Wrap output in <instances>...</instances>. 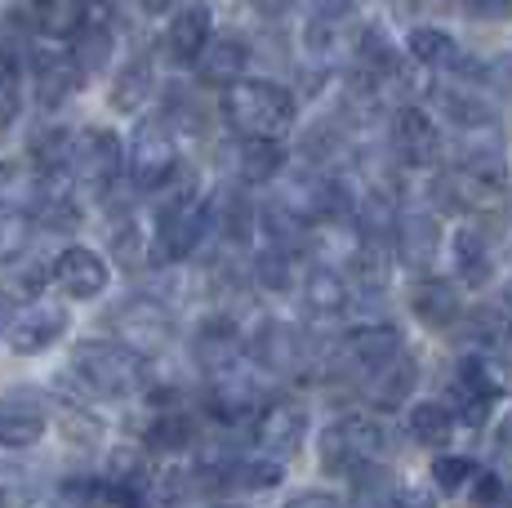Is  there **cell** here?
I'll return each instance as SVG.
<instances>
[{
    "mask_svg": "<svg viewBox=\"0 0 512 508\" xmlns=\"http://www.w3.org/2000/svg\"><path fill=\"white\" fill-rule=\"evenodd\" d=\"M299 99L285 90L281 81H263V76H245L223 94V121L232 125L241 139H281L294 125Z\"/></svg>",
    "mask_w": 512,
    "mask_h": 508,
    "instance_id": "cell-1",
    "label": "cell"
},
{
    "mask_svg": "<svg viewBox=\"0 0 512 508\" xmlns=\"http://www.w3.org/2000/svg\"><path fill=\"white\" fill-rule=\"evenodd\" d=\"M72 375L81 379L94 397H107V402L134 397L147 384L143 357L134 353V348H125L121 339H85V344H76Z\"/></svg>",
    "mask_w": 512,
    "mask_h": 508,
    "instance_id": "cell-2",
    "label": "cell"
},
{
    "mask_svg": "<svg viewBox=\"0 0 512 508\" xmlns=\"http://www.w3.org/2000/svg\"><path fill=\"white\" fill-rule=\"evenodd\" d=\"M317 451H321V468L326 473L352 477L357 468L379 464V455L388 451V433L366 415H348V419H334L326 433H321Z\"/></svg>",
    "mask_w": 512,
    "mask_h": 508,
    "instance_id": "cell-3",
    "label": "cell"
},
{
    "mask_svg": "<svg viewBox=\"0 0 512 508\" xmlns=\"http://www.w3.org/2000/svg\"><path fill=\"white\" fill-rule=\"evenodd\" d=\"M214 232V205L192 197L179 205H161L156 210V237H152V259L156 263H183L205 246Z\"/></svg>",
    "mask_w": 512,
    "mask_h": 508,
    "instance_id": "cell-4",
    "label": "cell"
},
{
    "mask_svg": "<svg viewBox=\"0 0 512 508\" xmlns=\"http://www.w3.org/2000/svg\"><path fill=\"white\" fill-rule=\"evenodd\" d=\"M174 125L165 116H143L134 125L130 143H125V174L139 192H152L165 174L179 165V143H174Z\"/></svg>",
    "mask_w": 512,
    "mask_h": 508,
    "instance_id": "cell-5",
    "label": "cell"
},
{
    "mask_svg": "<svg viewBox=\"0 0 512 508\" xmlns=\"http://www.w3.org/2000/svg\"><path fill=\"white\" fill-rule=\"evenodd\" d=\"M112 335L139 357H156L174 339V312L152 295H130L112 308Z\"/></svg>",
    "mask_w": 512,
    "mask_h": 508,
    "instance_id": "cell-6",
    "label": "cell"
},
{
    "mask_svg": "<svg viewBox=\"0 0 512 508\" xmlns=\"http://www.w3.org/2000/svg\"><path fill=\"white\" fill-rule=\"evenodd\" d=\"M125 174V143L116 130H81L72 148V179L98 197H112Z\"/></svg>",
    "mask_w": 512,
    "mask_h": 508,
    "instance_id": "cell-7",
    "label": "cell"
},
{
    "mask_svg": "<svg viewBox=\"0 0 512 508\" xmlns=\"http://www.w3.org/2000/svg\"><path fill=\"white\" fill-rule=\"evenodd\" d=\"M250 357L263 375H277V379H299L312 370L308 339H303V330L290 326V321H263L250 335Z\"/></svg>",
    "mask_w": 512,
    "mask_h": 508,
    "instance_id": "cell-8",
    "label": "cell"
},
{
    "mask_svg": "<svg viewBox=\"0 0 512 508\" xmlns=\"http://www.w3.org/2000/svg\"><path fill=\"white\" fill-rule=\"evenodd\" d=\"M388 143H392V156L410 170H423V165H437L441 161V130L423 107L415 103H401L388 121Z\"/></svg>",
    "mask_w": 512,
    "mask_h": 508,
    "instance_id": "cell-9",
    "label": "cell"
},
{
    "mask_svg": "<svg viewBox=\"0 0 512 508\" xmlns=\"http://www.w3.org/2000/svg\"><path fill=\"white\" fill-rule=\"evenodd\" d=\"M254 442L272 459L299 455L303 442H308V410L294 402V397H272V402H263V410L254 415Z\"/></svg>",
    "mask_w": 512,
    "mask_h": 508,
    "instance_id": "cell-10",
    "label": "cell"
},
{
    "mask_svg": "<svg viewBox=\"0 0 512 508\" xmlns=\"http://www.w3.org/2000/svg\"><path fill=\"white\" fill-rule=\"evenodd\" d=\"M432 201L446 214H481L504 201V183L481 179L468 165H450V170H441L437 179H432Z\"/></svg>",
    "mask_w": 512,
    "mask_h": 508,
    "instance_id": "cell-11",
    "label": "cell"
},
{
    "mask_svg": "<svg viewBox=\"0 0 512 508\" xmlns=\"http://www.w3.org/2000/svg\"><path fill=\"white\" fill-rule=\"evenodd\" d=\"M245 339H241V326H236L232 317H205L201 321V330L192 335V357H196V366L205 370V379H214V375H228V370H236L245 361Z\"/></svg>",
    "mask_w": 512,
    "mask_h": 508,
    "instance_id": "cell-12",
    "label": "cell"
},
{
    "mask_svg": "<svg viewBox=\"0 0 512 508\" xmlns=\"http://www.w3.org/2000/svg\"><path fill=\"white\" fill-rule=\"evenodd\" d=\"M49 272H54V286L63 290L67 299H76V304H85V299H98L107 290V281H112V272H107V259L98 250H85V246L58 250L54 263H49Z\"/></svg>",
    "mask_w": 512,
    "mask_h": 508,
    "instance_id": "cell-13",
    "label": "cell"
},
{
    "mask_svg": "<svg viewBox=\"0 0 512 508\" xmlns=\"http://www.w3.org/2000/svg\"><path fill=\"white\" fill-rule=\"evenodd\" d=\"M210 41H214V9L187 0L179 14L170 18V27H165L161 54L170 58L174 67H196V58L205 54V45H210Z\"/></svg>",
    "mask_w": 512,
    "mask_h": 508,
    "instance_id": "cell-14",
    "label": "cell"
},
{
    "mask_svg": "<svg viewBox=\"0 0 512 508\" xmlns=\"http://www.w3.org/2000/svg\"><path fill=\"white\" fill-rule=\"evenodd\" d=\"M254 63V50L245 36H232V32H214V41L205 45V54L196 58V81L205 85V90H223L228 94L232 85L245 81V72H250Z\"/></svg>",
    "mask_w": 512,
    "mask_h": 508,
    "instance_id": "cell-15",
    "label": "cell"
},
{
    "mask_svg": "<svg viewBox=\"0 0 512 508\" xmlns=\"http://www.w3.org/2000/svg\"><path fill=\"white\" fill-rule=\"evenodd\" d=\"M401 353H406V339H401V330L392 326V321H370V326H357L339 339V361L357 366L361 375L388 366V361Z\"/></svg>",
    "mask_w": 512,
    "mask_h": 508,
    "instance_id": "cell-16",
    "label": "cell"
},
{
    "mask_svg": "<svg viewBox=\"0 0 512 508\" xmlns=\"http://www.w3.org/2000/svg\"><path fill=\"white\" fill-rule=\"evenodd\" d=\"M63 335H67V312L58 304H32V308L14 312V321H9V330H5L9 348H14L18 357H41Z\"/></svg>",
    "mask_w": 512,
    "mask_h": 508,
    "instance_id": "cell-17",
    "label": "cell"
},
{
    "mask_svg": "<svg viewBox=\"0 0 512 508\" xmlns=\"http://www.w3.org/2000/svg\"><path fill=\"white\" fill-rule=\"evenodd\" d=\"M205 406H210V415L223 419V424H241V419H254L263 410V388L254 384L250 370L236 366V370H228V375L210 379Z\"/></svg>",
    "mask_w": 512,
    "mask_h": 508,
    "instance_id": "cell-18",
    "label": "cell"
},
{
    "mask_svg": "<svg viewBox=\"0 0 512 508\" xmlns=\"http://www.w3.org/2000/svg\"><path fill=\"white\" fill-rule=\"evenodd\" d=\"M392 250H397V259L406 263L410 272H428L432 259H437V250H441L437 214H428V210L397 214V228H392Z\"/></svg>",
    "mask_w": 512,
    "mask_h": 508,
    "instance_id": "cell-19",
    "label": "cell"
},
{
    "mask_svg": "<svg viewBox=\"0 0 512 508\" xmlns=\"http://www.w3.org/2000/svg\"><path fill=\"white\" fill-rule=\"evenodd\" d=\"M81 67H76L72 50H49V54H32V94L45 112H58L76 90H81Z\"/></svg>",
    "mask_w": 512,
    "mask_h": 508,
    "instance_id": "cell-20",
    "label": "cell"
},
{
    "mask_svg": "<svg viewBox=\"0 0 512 508\" xmlns=\"http://www.w3.org/2000/svg\"><path fill=\"white\" fill-rule=\"evenodd\" d=\"M432 99H437V112L446 116L459 134L495 130V103L481 94V85L450 81V85H437V90H432Z\"/></svg>",
    "mask_w": 512,
    "mask_h": 508,
    "instance_id": "cell-21",
    "label": "cell"
},
{
    "mask_svg": "<svg viewBox=\"0 0 512 508\" xmlns=\"http://www.w3.org/2000/svg\"><path fill=\"white\" fill-rule=\"evenodd\" d=\"M410 308L428 330H450L464 321V295H459L455 281L446 277H423L415 290H410Z\"/></svg>",
    "mask_w": 512,
    "mask_h": 508,
    "instance_id": "cell-22",
    "label": "cell"
},
{
    "mask_svg": "<svg viewBox=\"0 0 512 508\" xmlns=\"http://www.w3.org/2000/svg\"><path fill=\"white\" fill-rule=\"evenodd\" d=\"M232 174L250 188L277 183L285 174V148L281 139H236L232 148Z\"/></svg>",
    "mask_w": 512,
    "mask_h": 508,
    "instance_id": "cell-23",
    "label": "cell"
},
{
    "mask_svg": "<svg viewBox=\"0 0 512 508\" xmlns=\"http://www.w3.org/2000/svg\"><path fill=\"white\" fill-rule=\"evenodd\" d=\"M210 205H214V232H219L223 246H228V250L250 246L254 228H259V205L245 197L241 188H223Z\"/></svg>",
    "mask_w": 512,
    "mask_h": 508,
    "instance_id": "cell-24",
    "label": "cell"
},
{
    "mask_svg": "<svg viewBox=\"0 0 512 508\" xmlns=\"http://www.w3.org/2000/svg\"><path fill=\"white\" fill-rule=\"evenodd\" d=\"M415 384H419V361L410 353H401V357H392L388 366L370 370L361 393H366L379 410H397V406H406V397L415 393Z\"/></svg>",
    "mask_w": 512,
    "mask_h": 508,
    "instance_id": "cell-25",
    "label": "cell"
},
{
    "mask_svg": "<svg viewBox=\"0 0 512 508\" xmlns=\"http://www.w3.org/2000/svg\"><path fill=\"white\" fill-rule=\"evenodd\" d=\"M45 437V410L27 397H0V451H27Z\"/></svg>",
    "mask_w": 512,
    "mask_h": 508,
    "instance_id": "cell-26",
    "label": "cell"
},
{
    "mask_svg": "<svg viewBox=\"0 0 512 508\" xmlns=\"http://www.w3.org/2000/svg\"><path fill=\"white\" fill-rule=\"evenodd\" d=\"M201 437V424L187 410H161L143 433V451L147 455H187Z\"/></svg>",
    "mask_w": 512,
    "mask_h": 508,
    "instance_id": "cell-27",
    "label": "cell"
},
{
    "mask_svg": "<svg viewBox=\"0 0 512 508\" xmlns=\"http://www.w3.org/2000/svg\"><path fill=\"white\" fill-rule=\"evenodd\" d=\"M152 90H156V67H152V54H134L130 63H125L121 72H116L112 90H107V103H112L116 112L134 116V112H143V103L152 99Z\"/></svg>",
    "mask_w": 512,
    "mask_h": 508,
    "instance_id": "cell-28",
    "label": "cell"
},
{
    "mask_svg": "<svg viewBox=\"0 0 512 508\" xmlns=\"http://www.w3.org/2000/svg\"><path fill=\"white\" fill-rule=\"evenodd\" d=\"M348 299H352V286L343 281L339 268L317 263V268L303 277V308H308L312 317H339V312L348 308Z\"/></svg>",
    "mask_w": 512,
    "mask_h": 508,
    "instance_id": "cell-29",
    "label": "cell"
},
{
    "mask_svg": "<svg viewBox=\"0 0 512 508\" xmlns=\"http://www.w3.org/2000/svg\"><path fill=\"white\" fill-rule=\"evenodd\" d=\"M112 50H116V32H112L107 18H90V23L72 36V58H76V67H81L85 81H94V76L107 72Z\"/></svg>",
    "mask_w": 512,
    "mask_h": 508,
    "instance_id": "cell-30",
    "label": "cell"
},
{
    "mask_svg": "<svg viewBox=\"0 0 512 508\" xmlns=\"http://www.w3.org/2000/svg\"><path fill=\"white\" fill-rule=\"evenodd\" d=\"M406 54L415 58V63H423V67H441V72H455V67L464 63V45H459L450 32H441V27H428V23L410 27Z\"/></svg>",
    "mask_w": 512,
    "mask_h": 508,
    "instance_id": "cell-31",
    "label": "cell"
},
{
    "mask_svg": "<svg viewBox=\"0 0 512 508\" xmlns=\"http://www.w3.org/2000/svg\"><path fill=\"white\" fill-rule=\"evenodd\" d=\"M281 477H285V468H281V459H272V455H250V459H236V464L219 468L223 491H245V495L277 491Z\"/></svg>",
    "mask_w": 512,
    "mask_h": 508,
    "instance_id": "cell-32",
    "label": "cell"
},
{
    "mask_svg": "<svg viewBox=\"0 0 512 508\" xmlns=\"http://www.w3.org/2000/svg\"><path fill=\"white\" fill-rule=\"evenodd\" d=\"M455 272L464 286H486L495 272V250L481 228H459L455 232Z\"/></svg>",
    "mask_w": 512,
    "mask_h": 508,
    "instance_id": "cell-33",
    "label": "cell"
},
{
    "mask_svg": "<svg viewBox=\"0 0 512 508\" xmlns=\"http://www.w3.org/2000/svg\"><path fill=\"white\" fill-rule=\"evenodd\" d=\"M299 156L303 165H312V170H330L334 161H343L348 156V130H343V121H312V130L299 139Z\"/></svg>",
    "mask_w": 512,
    "mask_h": 508,
    "instance_id": "cell-34",
    "label": "cell"
},
{
    "mask_svg": "<svg viewBox=\"0 0 512 508\" xmlns=\"http://www.w3.org/2000/svg\"><path fill=\"white\" fill-rule=\"evenodd\" d=\"M455 375L468 379V384H477L481 393H490L495 402H499L504 393H512V366H508V361L499 357V353H490V348H477V353L459 357Z\"/></svg>",
    "mask_w": 512,
    "mask_h": 508,
    "instance_id": "cell-35",
    "label": "cell"
},
{
    "mask_svg": "<svg viewBox=\"0 0 512 508\" xmlns=\"http://www.w3.org/2000/svg\"><path fill=\"white\" fill-rule=\"evenodd\" d=\"M406 424H410V437H415L419 446H428V451H446L450 437H455V428H459V419H455V410L441 406V402H419V406H410Z\"/></svg>",
    "mask_w": 512,
    "mask_h": 508,
    "instance_id": "cell-36",
    "label": "cell"
},
{
    "mask_svg": "<svg viewBox=\"0 0 512 508\" xmlns=\"http://www.w3.org/2000/svg\"><path fill=\"white\" fill-rule=\"evenodd\" d=\"M294 259L299 254L294 250H281V246H263L254 254L250 263V277L259 290H268V295H285V290H294V277H299V268H294Z\"/></svg>",
    "mask_w": 512,
    "mask_h": 508,
    "instance_id": "cell-37",
    "label": "cell"
},
{
    "mask_svg": "<svg viewBox=\"0 0 512 508\" xmlns=\"http://www.w3.org/2000/svg\"><path fill=\"white\" fill-rule=\"evenodd\" d=\"M352 486H357V504L361 508H388L392 495L401 491V482L388 473L383 464H366L352 473Z\"/></svg>",
    "mask_w": 512,
    "mask_h": 508,
    "instance_id": "cell-38",
    "label": "cell"
},
{
    "mask_svg": "<svg viewBox=\"0 0 512 508\" xmlns=\"http://www.w3.org/2000/svg\"><path fill=\"white\" fill-rule=\"evenodd\" d=\"M147 197H152L156 210H161V205H179V201L201 197V179H196V165H192V161H183V156H179V165H174V170L165 174V179L156 183V188L147 192Z\"/></svg>",
    "mask_w": 512,
    "mask_h": 508,
    "instance_id": "cell-39",
    "label": "cell"
},
{
    "mask_svg": "<svg viewBox=\"0 0 512 508\" xmlns=\"http://www.w3.org/2000/svg\"><path fill=\"white\" fill-rule=\"evenodd\" d=\"M147 241H143V232H139V223L125 214V219H116L112 223V259L121 263L125 272H139L143 263H147Z\"/></svg>",
    "mask_w": 512,
    "mask_h": 508,
    "instance_id": "cell-40",
    "label": "cell"
},
{
    "mask_svg": "<svg viewBox=\"0 0 512 508\" xmlns=\"http://www.w3.org/2000/svg\"><path fill=\"white\" fill-rule=\"evenodd\" d=\"M36 219H27V210H0V263H18L32 246Z\"/></svg>",
    "mask_w": 512,
    "mask_h": 508,
    "instance_id": "cell-41",
    "label": "cell"
},
{
    "mask_svg": "<svg viewBox=\"0 0 512 508\" xmlns=\"http://www.w3.org/2000/svg\"><path fill=\"white\" fill-rule=\"evenodd\" d=\"M490 406H495V397L481 393L477 384H468V379L455 375V384H450V410H455V419H464V424L477 428L481 419L490 415Z\"/></svg>",
    "mask_w": 512,
    "mask_h": 508,
    "instance_id": "cell-42",
    "label": "cell"
},
{
    "mask_svg": "<svg viewBox=\"0 0 512 508\" xmlns=\"http://www.w3.org/2000/svg\"><path fill=\"white\" fill-rule=\"evenodd\" d=\"M165 121L174 125V130H187V134H201V94L196 90H183V85H174L170 94H165Z\"/></svg>",
    "mask_w": 512,
    "mask_h": 508,
    "instance_id": "cell-43",
    "label": "cell"
},
{
    "mask_svg": "<svg viewBox=\"0 0 512 508\" xmlns=\"http://www.w3.org/2000/svg\"><path fill=\"white\" fill-rule=\"evenodd\" d=\"M477 477L481 473L468 455H437L432 459V482H437V491H468Z\"/></svg>",
    "mask_w": 512,
    "mask_h": 508,
    "instance_id": "cell-44",
    "label": "cell"
},
{
    "mask_svg": "<svg viewBox=\"0 0 512 508\" xmlns=\"http://www.w3.org/2000/svg\"><path fill=\"white\" fill-rule=\"evenodd\" d=\"M18 107H23V63L0 58V130L18 121Z\"/></svg>",
    "mask_w": 512,
    "mask_h": 508,
    "instance_id": "cell-45",
    "label": "cell"
},
{
    "mask_svg": "<svg viewBox=\"0 0 512 508\" xmlns=\"http://www.w3.org/2000/svg\"><path fill=\"white\" fill-rule=\"evenodd\" d=\"M63 433L72 437V442H81V446L98 442V424L94 419H85V415H63Z\"/></svg>",
    "mask_w": 512,
    "mask_h": 508,
    "instance_id": "cell-46",
    "label": "cell"
},
{
    "mask_svg": "<svg viewBox=\"0 0 512 508\" xmlns=\"http://www.w3.org/2000/svg\"><path fill=\"white\" fill-rule=\"evenodd\" d=\"M388 508H437V500H432L428 491H419V486H401Z\"/></svg>",
    "mask_w": 512,
    "mask_h": 508,
    "instance_id": "cell-47",
    "label": "cell"
},
{
    "mask_svg": "<svg viewBox=\"0 0 512 508\" xmlns=\"http://www.w3.org/2000/svg\"><path fill=\"white\" fill-rule=\"evenodd\" d=\"M464 9L472 18H508L512 0H464Z\"/></svg>",
    "mask_w": 512,
    "mask_h": 508,
    "instance_id": "cell-48",
    "label": "cell"
},
{
    "mask_svg": "<svg viewBox=\"0 0 512 508\" xmlns=\"http://www.w3.org/2000/svg\"><path fill=\"white\" fill-rule=\"evenodd\" d=\"M285 508H343L339 495H326V491H303V495H294Z\"/></svg>",
    "mask_w": 512,
    "mask_h": 508,
    "instance_id": "cell-49",
    "label": "cell"
},
{
    "mask_svg": "<svg viewBox=\"0 0 512 508\" xmlns=\"http://www.w3.org/2000/svg\"><path fill=\"white\" fill-rule=\"evenodd\" d=\"M187 0H139L143 14H179Z\"/></svg>",
    "mask_w": 512,
    "mask_h": 508,
    "instance_id": "cell-50",
    "label": "cell"
},
{
    "mask_svg": "<svg viewBox=\"0 0 512 508\" xmlns=\"http://www.w3.org/2000/svg\"><path fill=\"white\" fill-rule=\"evenodd\" d=\"M290 5L294 0H254V9H259L263 18H285L290 14Z\"/></svg>",
    "mask_w": 512,
    "mask_h": 508,
    "instance_id": "cell-51",
    "label": "cell"
},
{
    "mask_svg": "<svg viewBox=\"0 0 512 508\" xmlns=\"http://www.w3.org/2000/svg\"><path fill=\"white\" fill-rule=\"evenodd\" d=\"M312 9L317 14H343V9H352V0H312Z\"/></svg>",
    "mask_w": 512,
    "mask_h": 508,
    "instance_id": "cell-52",
    "label": "cell"
},
{
    "mask_svg": "<svg viewBox=\"0 0 512 508\" xmlns=\"http://www.w3.org/2000/svg\"><path fill=\"white\" fill-rule=\"evenodd\" d=\"M495 437H499V446H504V451L512 455V410H508L504 419H499V433H495Z\"/></svg>",
    "mask_w": 512,
    "mask_h": 508,
    "instance_id": "cell-53",
    "label": "cell"
},
{
    "mask_svg": "<svg viewBox=\"0 0 512 508\" xmlns=\"http://www.w3.org/2000/svg\"><path fill=\"white\" fill-rule=\"evenodd\" d=\"M419 9H450V5H464V0H415Z\"/></svg>",
    "mask_w": 512,
    "mask_h": 508,
    "instance_id": "cell-54",
    "label": "cell"
},
{
    "mask_svg": "<svg viewBox=\"0 0 512 508\" xmlns=\"http://www.w3.org/2000/svg\"><path fill=\"white\" fill-rule=\"evenodd\" d=\"M495 72H499V76H504V85H512V54H508V58H504V63H499V67H495Z\"/></svg>",
    "mask_w": 512,
    "mask_h": 508,
    "instance_id": "cell-55",
    "label": "cell"
},
{
    "mask_svg": "<svg viewBox=\"0 0 512 508\" xmlns=\"http://www.w3.org/2000/svg\"><path fill=\"white\" fill-rule=\"evenodd\" d=\"M0 508H9V486L0 482Z\"/></svg>",
    "mask_w": 512,
    "mask_h": 508,
    "instance_id": "cell-56",
    "label": "cell"
},
{
    "mask_svg": "<svg viewBox=\"0 0 512 508\" xmlns=\"http://www.w3.org/2000/svg\"><path fill=\"white\" fill-rule=\"evenodd\" d=\"M508 344H512V335H508Z\"/></svg>",
    "mask_w": 512,
    "mask_h": 508,
    "instance_id": "cell-57",
    "label": "cell"
}]
</instances>
